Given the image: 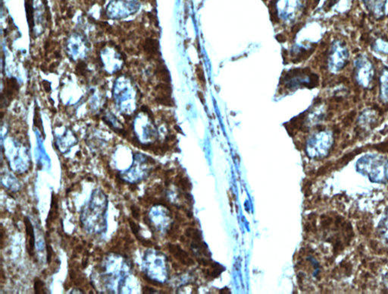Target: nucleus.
Here are the masks:
<instances>
[{"mask_svg": "<svg viewBox=\"0 0 388 294\" xmlns=\"http://www.w3.org/2000/svg\"><path fill=\"white\" fill-rule=\"evenodd\" d=\"M108 198L101 189L93 192L91 200L82 208L81 222L88 233L100 235L107 231Z\"/></svg>", "mask_w": 388, "mask_h": 294, "instance_id": "f257e3e1", "label": "nucleus"}, {"mask_svg": "<svg viewBox=\"0 0 388 294\" xmlns=\"http://www.w3.org/2000/svg\"><path fill=\"white\" fill-rule=\"evenodd\" d=\"M357 172L378 184L388 183V158L379 154H366L356 164Z\"/></svg>", "mask_w": 388, "mask_h": 294, "instance_id": "f03ea898", "label": "nucleus"}, {"mask_svg": "<svg viewBox=\"0 0 388 294\" xmlns=\"http://www.w3.org/2000/svg\"><path fill=\"white\" fill-rule=\"evenodd\" d=\"M155 164V160L151 157L143 154H135L132 166L127 171L119 173V178L130 184L140 183L147 178L152 171L151 165Z\"/></svg>", "mask_w": 388, "mask_h": 294, "instance_id": "7ed1b4c3", "label": "nucleus"}, {"mask_svg": "<svg viewBox=\"0 0 388 294\" xmlns=\"http://www.w3.org/2000/svg\"><path fill=\"white\" fill-rule=\"evenodd\" d=\"M354 76L356 82L364 89L370 88L375 76V68L369 56L360 54L354 60Z\"/></svg>", "mask_w": 388, "mask_h": 294, "instance_id": "20e7f679", "label": "nucleus"}, {"mask_svg": "<svg viewBox=\"0 0 388 294\" xmlns=\"http://www.w3.org/2000/svg\"><path fill=\"white\" fill-rule=\"evenodd\" d=\"M349 59L350 53L346 44L336 40L328 52V69L333 73H338L346 67Z\"/></svg>", "mask_w": 388, "mask_h": 294, "instance_id": "39448f33", "label": "nucleus"}, {"mask_svg": "<svg viewBox=\"0 0 388 294\" xmlns=\"http://www.w3.org/2000/svg\"><path fill=\"white\" fill-rule=\"evenodd\" d=\"M313 141L316 152L315 158L321 159L329 154L334 145V136L331 131L320 130Z\"/></svg>", "mask_w": 388, "mask_h": 294, "instance_id": "423d86ee", "label": "nucleus"}, {"mask_svg": "<svg viewBox=\"0 0 388 294\" xmlns=\"http://www.w3.org/2000/svg\"><path fill=\"white\" fill-rule=\"evenodd\" d=\"M366 9L377 19H381L385 15V6L387 0H363Z\"/></svg>", "mask_w": 388, "mask_h": 294, "instance_id": "0eeeda50", "label": "nucleus"}, {"mask_svg": "<svg viewBox=\"0 0 388 294\" xmlns=\"http://www.w3.org/2000/svg\"><path fill=\"white\" fill-rule=\"evenodd\" d=\"M169 252L178 259L181 264L186 266H192L195 264L193 259L189 256L188 253L184 249H181L179 245L169 244Z\"/></svg>", "mask_w": 388, "mask_h": 294, "instance_id": "6e6552de", "label": "nucleus"}, {"mask_svg": "<svg viewBox=\"0 0 388 294\" xmlns=\"http://www.w3.org/2000/svg\"><path fill=\"white\" fill-rule=\"evenodd\" d=\"M379 99L383 104L388 103V67H384L379 76Z\"/></svg>", "mask_w": 388, "mask_h": 294, "instance_id": "1a4fd4ad", "label": "nucleus"}, {"mask_svg": "<svg viewBox=\"0 0 388 294\" xmlns=\"http://www.w3.org/2000/svg\"><path fill=\"white\" fill-rule=\"evenodd\" d=\"M143 50H144L148 57H150L151 59H154V58L160 56V44H159V41L157 40L152 39V38L146 39L144 45H143Z\"/></svg>", "mask_w": 388, "mask_h": 294, "instance_id": "9d476101", "label": "nucleus"}, {"mask_svg": "<svg viewBox=\"0 0 388 294\" xmlns=\"http://www.w3.org/2000/svg\"><path fill=\"white\" fill-rule=\"evenodd\" d=\"M24 224H25L26 233H27V237H28V251L30 252V255H32L35 247L34 230H33L31 222L29 220L28 217H26L25 220H24Z\"/></svg>", "mask_w": 388, "mask_h": 294, "instance_id": "9b49d317", "label": "nucleus"}, {"mask_svg": "<svg viewBox=\"0 0 388 294\" xmlns=\"http://www.w3.org/2000/svg\"><path fill=\"white\" fill-rule=\"evenodd\" d=\"M377 231L381 238L388 241V208L386 209L384 216L378 223Z\"/></svg>", "mask_w": 388, "mask_h": 294, "instance_id": "f8f14e48", "label": "nucleus"}, {"mask_svg": "<svg viewBox=\"0 0 388 294\" xmlns=\"http://www.w3.org/2000/svg\"><path fill=\"white\" fill-rule=\"evenodd\" d=\"M155 74L157 75L158 79L161 80L162 82H164L165 83L170 84V73H169L167 67H166L164 63H159V65L157 66V70H156Z\"/></svg>", "mask_w": 388, "mask_h": 294, "instance_id": "ddd939ff", "label": "nucleus"}, {"mask_svg": "<svg viewBox=\"0 0 388 294\" xmlns=\"http://www.w3.org/2000/svg\"><path fill=\"white\" fill-rule=\"evenodd\" d=\"M7 85L6 88V97L9 100H12L15 95V93L18 91V84L16 79L12 78V79H7Z\"/></svg>", "mask_w": 388, "mask_h": 294, "instance_id": "4468645a", "label": "nucleus"}, {"mask_svg": "<svg viewBox=\"0 0 388 294\" xmlns=\"http://www.w3.org/2000/svg\"><path fill=\"white\" fill-rule=\"evenodd\" d=\"M372 49L377 53H383V54L388 55V41L383 39V38H378L375 40V42L372 44Z\"/></svg>", "mask_w": 388, "mask_h": 294, "instance_id": "2eb2a0df", "label": "nucleus"}, {"mask_svg": "<svg viewBox=\"0 0 388 294\" xmlns=\"http://www.w3.org/2000/svg\"><path fill=\"white\" fill-rule=\"evenodd\" d=\"M25 9L27 21H28L29 26H30V28L31 29L32 31L33 25H34V23H33V0H25Z\"/></svg>", "mask_w": 388, "mask_h": 294, "instance_id": "dca6fc26", "label": "nucleus"}, {"mask_svg": "<svg viewBox=\"0 0 388 294\" xmlns=\"http://www.w3.org/2000/svg\"><path fill=\"white\" fill-rule=\"evenodd\" d=\"M175 184L181 188L184 192H187V191L191 190L192 184L190 183V180L187 178V177H178L176 181H175Z\"/></svg>", "mask_w": 388, "mask_h": 294, "instance_id": "f3484780", "label": "nucleus"}, {"mask_svg": "<svg viewBox=\"0 0 388 294\" xmlns=\"http://www.w3.org/2000/svg\"><path fill=\"white\" fill-rule=\"evenodd\" d=\"M45 287H44V282L39 278H36L34 283V291L35 293H47V291L44 290Z\"/></svg>", "mask_w": 388, "mask_h": 294, "instance_id": "a211bd4d", "label": "nucleus"}, {"mask_svg": "<svg viewBox=\"0 0 388 294\" xmlns=\"http://www.w3.org/2000/svg\"><path fill=\"white\" fill-rule=\"evenodd\" d=\"M77 71L79 72V74L82 76H85L87 75V66L84 62H81L80 63L77 64Z\"/></svg>", "mask_w": 388, "mask_h": 294, "instance_id": "6ab92c4d", "label": "nucleus"}, {"mask_svg": "<svg viewBox=\"0 0 388 294\" xmlns=\"http://www.w3.org/2000/svg\"><path fill=\"white\" fill-rule=\"evenodd\" d=\"M197 75L198 80L200 81V83L203 85H206V79H205L204 73L203 71V68L199 69V67L197 66Z\"/></svg>", "mask_w": 388, "mask_h": 294, "instance_id": "aec40b11", "label": "nucleus"}, {"mask_svg": "<svg viewBox=\"0 0 388 294\" xmlns=\"http://www.w3.org/2000/svg\"><path fill=\"white\" fill-rule=\"evenodd\" d=\"M197 263H198L200 265H202V266H205V267L210 265L209 261H208V260L205 259V258H197Z\"/></svg>", "mask_w": 388, "mask_h": 294, "instance_id": "412c9836", "label": "nucleus"}, {"mask_svg": "<svg viewBox=\"0 0 388 294\" xmlns=\"http://www.w3.org/2000/svg\"><path fill=\"white\" fill-rule=\"evenodd\" d=\"M184 198H185L186 200L187 201V202H188L190 205L193 203V197H192V195H190V193H188V192H184Z\"/></svg>", "mask_w": 388, "mask_h": 294, "instance_id": "4be33fe9", "label": "nucleus"}, {"mask_svg": "<svg viewBox=\"0 0 388 294\" xmlns=\"http://www.w3.org/2000/svg\"><path fill=\"white\" fill-rule=\"evenodd\" d=\"M197 95H198V97L200 98V101H201L202 104H205V98L204 96H203V94H202L200 91H198L197 92Z\"/></svg>", "mask_w": 388, "mask_h": 294, "instance_id": "5701e85b", "label": "nucleus"}, {"mask_svg": "<svg viewBox=\"0 0 388 294\" xmlns=\"http://www.w3.org/2000/svg\"><path fill=\"white\" fill-rule=\"evenodd\" d=\"M184 211H185L186 214H187L188 218H192V217H193V213H192V211H190V210H184Z\"/></svg>", "mask_w": 388, "mask_h": 294, "instance_id": "b1692460", "label": "nucleus"}, {"mask_svg": "<svg viewBox=\"0 0 388 294\" xmlns=\"http://www.w3.org/2000/svg\"><path fill=\"white\" fill-rule=\"evenodd\" d=\"M220 293H230V290H229L227 287H224V289H222V290H220Z\"/></svg>", "mask_w": 388, "mask_h": 294, "instance_id": "393cba45", "label": "nucleus"}, {"mask_svg": "<svg viewBox=\"0 0 388 294\" xmlns=\"http://www.w3.org/2000/svg\"><path fill=\"white\" fill-rule=\"evenodd\" d=\"M85 2L87 4H91V6H92L93 4L96 3V0H85Z\"/></svg>", "mask_w": 388, "mask_h": 294, "instance_id": "a878e982", "label": "nucleus"}, {"mask_svg": "<svg viewBox=\"0 0 388 294\" xmlns=\"http://www.w3.org/2000/svg\"><path fill=\"white\" fill-rule=\"evenodd\" d=\"M84 293L83 290H73L72 291H71V293Z\"/></svg>", "mask_w": 388, "mask_h": 294, "instance_id": "bb28decb", "label": "nucleus"}]
</instances>
